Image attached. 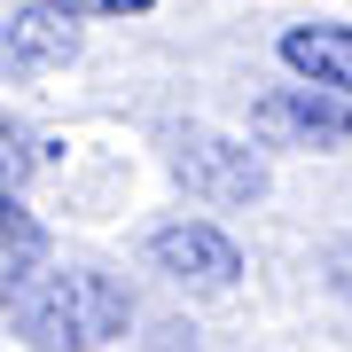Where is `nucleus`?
Instances as JSON below:
<instances>
[{
	"label": "nucleus",
	"instance_id": "nucleus-1",
	"mask_svg": "<svg viewBox=\"0 0 352 352\" xmlns=\"http://www.w3.org/2000/svg\"><path fill=\"white\" fill-rule=\"evenodd\" d=\"M0 321L32 352H102L133 329V289L94 258H32L0 274Z\"/></svg>",
	"mask_w": 352,
	"mask_h": 352
},
{
	"label": "nucleus",
	"instance_id": "nucleus-2",
	"mask_svg": "<svg viewBox=\"0 0 352 352\" xmlns=\"http://www.w3.org/2000/svg\"><path fill=\"white\" fill-rule=\"evenodd\" d=\"M173 180L196 204H212V212H243V204L266 196L274 173H266V149H251V141L212 133V126H188V133H173Z\"/></svg>",
	"mask_w": 352,
	"mask_h": 352
},
{
	"label": "nucleus",
	"instance_id": "nucleus-3",
	"mask_svg": "<svg viewBox=\"0 0 352 352\" xmlns=\"http://www.w3.org/2000/svg\"><path fill=\"white\" fill-rule=\"evenodd\" d=\"M251 141L258 149H352V102L321 87H274L251 102Z\"/></svg>",
	"mask_w": 352,
	"mask_h": 352
},
{
	"label": "nucleus",
	"instance_id": "nucleus-4",
	"mask_svg": "<svg viewBox=\"0 0 352 352\" xmlns=\"http://www.w3.org/2000/svg\"><path fill=\"white\" fill-rule=\"evenodd\" d=\"M149 266L173 274L180 289H235L243 282V243L212 219H173L149 235Z\"/></svg>",
	"mask_w": 352,
	"mask_h": 352
},
{
	"label": "nucleus",
	"instance_id": "nucleus-5",
	"mask_svg": "<svg viewBox=\"0 0 352 352\" xmlns=\"http://www.w3.org/2000/svg\"><path fill=\"white\" fill-rule=\"evenodd\" d=\"M274 55L298 87H321V94L352 102V24H289L274 39Z\"/></svg>",
	"mask_w": 352,
	"mask_h": 352
},
{
	"label": "nucleus",
	"instance_id": "nucleus-6",
	"mask_svg": "<svg viewBox=\"0 0 352 352\" xmlns=\"http://www.w3.org/2000/svg\"><path fill=\"white\" fill-rule=\"evenodd\" d=\"M71 55H78V24L55 16V8H39V0L0 24V71H24L32 78V71H63Z\"/></svg>",
	"mask_w": 352,
	"mask_h": 352
},
{
	"label": "nucleus",
	"instance_id": "nucleus-7",
	"mask_svg": "<svg viewBox=\"0 0 352 352\" xmlns=\"http://www.w3.org/2000/svg\"><path fill=\"white\" fill-rule=\"evenodd\" d=\"M39 173V133L0 110V204H24V180Z\"/></svg>",
	"mask_w": 352,
	"mask_h": 352
},
{
	"label": "nucleus",
	"instance_id": "nucleus-8",
	"mask_svg": "<svg viewBox=\"0 0 352 352\" xmlns=\"http://www.w3.org/2000/svg\"><path fill=\"white\" fill-rule=\"evenodd\" d=\"M39 8L71 16V24H87V16H149L157 0H39Z\"/></svg>",
	"mask_w": 352,
	"mask_h": 352
},
{
	"label": "nucleus",
	"instance_id": "nucleus-9",
	"mask_svg": "<svg viewBox=\"0 0 352 352\" xmlns=\"http://www.w3.org/2000/svg\"><path fill=\"white\" fill-rule=\"evenodd\" d=\"M337 282L352 289V243H344V251H337Z\"/></svg>",
	"mask_w": 352,
	"mask_h": 352
}]
</instances>
